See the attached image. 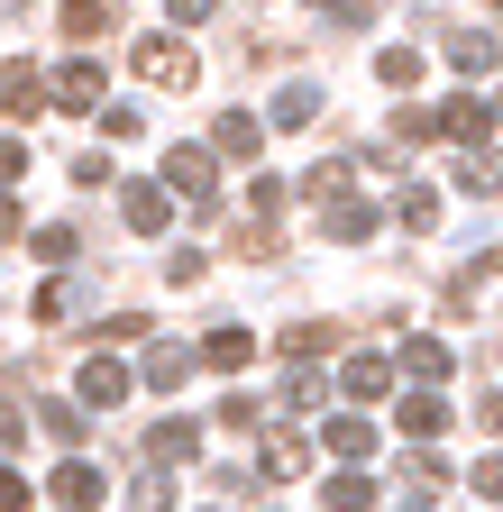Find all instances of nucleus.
Listing matches in <instances>:
<instances>
[{
	"mask_svg": "<svg viewBox=\"0 0 503 512\" xmlns=\"http://www.w3.org/2000/svg\"><path fill=\"white\" fill-rule=\"evenodd\" d=\"M220 165H211V147H165V192H174V202H193V211H211L220 202Z\"/></svg>",
	"mask_w": 503,
	"mask_h": 512,
	"instance_id": "1",
	"label": "nucleus"
},
{
	"mask_svg": "<svg viewBox=\"0 0 503 512\" xmlns=\"http://www.w3.org/2000/svg\"><path fill=\"white\" fill-rule=\"evenodd\" d=\"M46 101L74 110V119H92V110H101V64H92V55H65V64H55V83H46Z\"/></svg>",
	"mask_w": 503,
	"mask_h": 512,
	"instance_id": "2",
	"label": "nucleus"
},
{
	"mask_svg": "<svg viewBox=\"0 0 503 512\" xmlns=\"http://www.w3.org/2000/svg\"><path fill=\"white\" fill-rule=\"evenodd\" d=\"M375 229H385V202H366V192H339V202H321V238L357 247V238H375Z\"/></svg>",
	"mask_w": 503,
	"mask_h": 512,
	"instance_id": "3",
	"label": "nucleus"
},
{
	"mask_svg": "<svg viewBox=\"0 0 503 512\" xmlns=\"http://www.w3.org/2000/svg\"><path fill=\"white\" fill-rule=\"evenodd\" d=\"M129 366L119 357H83V375H74V394H83V412H110V403H129Z\"/></svg>",
	"mask_w": 503,
	"mask_h": 512,
	"instance_id": "4",
	"label": "nucleus"
},
{
	"mask_svg": "<svg viewBox=\"0 0 503 512\" xmlns=\"http://www.w3.org/2000/svg\"><path fill=\"white\" fill-rule=\"evenodd\" d=\"M37 110H46V74L28 55H10L0 64V119H37Z\"/></svg>",
	"mask_w": 503,
	"mask_h": 512,
	"instance_id": "5",
	"label": "nucleus"
},
{
	"mask_svg": "<svg viewBox=\"0 0 503 512\" xmlns=\"http://www.w3.org/2000/svg\"><path fill=\"white\" fill-rule=\"evenodd\" d=\"M110 192H119V220H129L138 238H165V220H174L165 183H110Z\"/></svg>",
	"mask_w": 503,
	"mask_h": 512,
	"instance_id": "6",
	"label": "nucleus"
},
{
	"mask_svg": "<svg viewBox=\"0 0 503 512\" xmlns=\"http://www.w3.org/2000/svg\"><path fill=\"white\" fill-rule=\"evenodd\" d=\"M375 439H385V430H375L366 412H330V421H321V448H330V458H339V467H357V458H375Z\"/></svg>",
	"mask_w": 503,
	"mask_h": 512,
	"instance_id": "7",
	"label": "nucleus"
},
{
	"mask_svg": "<svg viewBox=\"0 0 503 512\" xmlns=\"http://www.w3.org/2000/svg\"><path fill=\"white\" fill-rule=\"evenodd\" d=\"M46 494L65 503V512H92V503H101V467H92V458H65V467L46 476Z\"/></svg>",
	"mask_w": 503,
	"mask_h": 512,
	"instance_id": "8",
	"label": "nucleus"
},
{
	"mask_svg": "<svg viewBox=\"0 0 503 512\" xmlns=\"http://www.w3.org/2000/svg\"><path fill=\"white\" fill-rule=\"evenodd\" d=\"M138 74H147V83H174V92H183V83H193V55H183L174 37H138Z\"/></svg>",
	"mask_w": 503,
	"mask_h": 512,
	"instance_id": "9",
	"label": "nucleus"
},
{
	"mask_svg": "<svg viewBox=\"0 0 503 512\" xmlns=\"http://www.w3.org/2000/svg\"><path fill=\"white\" fill-rule=\"evenodd\" d=\"M439 128H449V138H458V147H485V138H494V101H476V92H458L449 110H439Z\"/></svg>",
	"mask_w": 503,
	"mask_h": 512,
	"instance_id": "10",
	"label": "nucleus"
},
{
	"mask_svg": "<svg viewBox=\"0 0 503 512\" xmlns=\"http://www.w3.org/2000/svg\"><path fill=\"white\" fill-rule=\"evenodd\" d=\"M449 64L476 83V74H494V64H503V37H485V28H449Z\"/></svg>",
	"mask_w": 503,
	"mask_h": 512,
	"instance_id": "11",
	"label": "nucleus"
},
{
	"mask_svg": "<svg viewBox=\"0 0 503 512\" xmlns=\"http://www.w3.org/2000/svg\"><path fill=\"white\" fill-rule=\"evenodd\" d=\"M211 147H220V156H238V165H257V147H266V119H257V110H229V119L211 128Z\"/></svg>",
	"mask_w": 503,
	"mask_h": 512,
	"instance_id": "12",
	"label": "nucleus"
},
{
	"mask_svg": "<svg viewBox=\"0 0 503 512\" xmlns=\"http://www.w3.org/2000/svg\"><path fill=\"white\" fill-rule=\"evenodd\" d=\"M147 458H156V467H193V458H202V430H193V421H156V430H147Z\"/></svg>",
	"mask_w": 503,
	"mask_h": 512,
	"instance_id": "13",
	"label": "nucleus"
},
{
	"mask_svg": "<svg viewBox=\"0 0 503 512\" xmlns=\"http://www.w3.org/2000/svg\"><path fill=\"white\" fill-rule=\"evenodd\" d=\"M37 421H46V439L65 448V458H83V439H92V412L83 403H37Z\"/></svg>",
	"mask_w": 503,
	"mask_h": 512,
	"instance_id": "14",
	"label": "nucleus"
},
{
	"mask_svg": "<svg viewBox=\"0 0 503 512\" xmlns=\"http://www.w3.org/2000/svg\"><path fill=\"white\" fill-rule=\"evenodd\" d=\"M193 366H202V348H174V339H165V348H147L138 375L156 384V394H183V375H193Z\"/></svg>",
	"mask_w": 503,
	"mask_h": 512,
	"instance_id": "15",
	"label": "nucleus"
},
{
	"mask_svg": "<svg viewBox=\"0 0 503 512\" xmlns=\"http://www.w3.org/2000/svg\"><path fill=\"white\" fill-rule=\"evenodd\" d=\"M394 421H403V439H439V430H449V403L421 384V394H403V403H394Z\"/></svg>",
	"mask_w": 503,
	"mask_h": 512,
	"instance_id": "16",
	"label": "nucleus"
},
{
	"mask_svg": "<svg viewBox=\"0 0 503 512\" xmlns=\"http://www.w3.org/2000/svg\"><path fill=\"white\" fill-rule=\"evenodd\" d=\"M339 384H348L357 403H375V394H394V357H375V348H366V357H348V366H339Z\"/></svg>",
	"mask_w": 503,
	"mask_h": 512,
	"instance_id": "17",
	"label": "nucleus"
},
{
	"mask_svg": "<svg viewBox=\"0 0 503 512\" xmlns=\"http://www.w3.org/2000/svg\"><path fill=\"white\" fill-rule=\"evenodd\" d=\"M311 119H321V83H284L266 110V128H311Z\"/></svg>",
	"mask_w": 503,
	"mask_h": 512,
	"instance_id": "18",
	"label": "nucleus"
},
{
	"mask_svg": "<svg viewBox=\"0 0 503 512\" xmlns=\"http://www.w3.org/2000/svg\"><path fill=\"white\" fill-rule=\"evenodd\" d=\"M403 366H412L421 384H449V375H458V348H449V339H412V348H403Z\"/></svg>",
	"mask_w": 503,
	"mask_h": 512,
	"instance_id": "19",
	"label": "nucleus"
},
{
	"mask_svg": "<svg viewBox=\"0 0 503 512\" xmlns=\"http://www.w3.org/2000/svg\"><path fill=\"white\" fill-rule=\"evenodd\" d=\"M247 357H257V339H247V330H229V320H220V330L202 339V366H220V375H238Z\"/></svg>",
	"mask_w": 503,
	"mask_h": 512,
	"instance_id": "20",
	"label": "nucleus"
},
{
	"mask_svg": "<svg viewBox=\"0 0 503 512\" xmlns=\"http://www.w3.org/2000/svg\"><path fill=\"white\" fill-rule=\"evenodd\" d=\"M321 503H330V512H375V476H357V467H339V476L321 485Z\"/></svg>",
	"mask_w": 503,
	"mask_h": 512,
	"instance_id": "21",
	"label": "nucleus"
},
{
	"mask_svg": "<svg viewBox=\"0 0 503 512\" xmlns=\"http://www.w3.org/2000/svg\"><path fill=\"white\" fill-rule=\"evenodd\" d=\"M394 211H403V229L430 238V229H439V183H403V202H394Z\"/></svg>",
	"mask_w": 503,
	"mask_h": 512,
	"instance_id": "22",
	"label": "nucleus"
},
{
	"mask_svg": "<svg viewBox=\"0 0 503 512\" xmlns=\"http://www.w3.org/2000/svg\"><path fill=\"white\" fill-rule=\"evenodd\" d=\"M375 83H385V92H412L421 83V55L412 46H385V55H375Z\"/></svg>",
	"mask_w": 503,
	"mask_h": 512,
	"instance_id": "23",
	"label": "nucleus"
},
{
	"mask_svg": "<svg viewBox=\"0 0 503 512\" xmlns=\"http://www.w3.org/2000/svg\"><path fill=\"white\" fill-rule=\"evenodd\" d=\"M302 192H311V202H339V192H348V156H330V165H311V174H302Z\"/></svg>",
	"mask_w": 503,
	"mask_h": 512,
	"instance_id": "24",
	"label": "nucleus"
},
{
	"mask_svg": "<svg viewBox=\"0 0 503 512\" xmlns=\"http://www.w3.org/2000/svg\"><path fill=\"white\" fill-rule=\"evenodd\" d=\"M74 302H83V284H74V275H55V284L37 293V320H74Z\"/></svg>",
	"mask_w": 503,
	"mask_h": 512,
	"instance_id": "25",
	"label": "nucleus"
},
{
	"mask_svg": "<svg viewBox=\"0 0 503 512\" xmlns=\"http://www.w3.org/2000/svg\"><path fill=\"white\" fill-rule=\"evenodd\" d=\"M110 28V0H65V37H101Z\"/></svg>",
	"mask_w": 503,
	"mask_h": 512,
	"instance_id": "26",
	"label": "nucleus"
},
{
	"mask_svg": "<svg viewBox=\"0 0 503 512\" xmlns=\"http://www.w3.org/2000/svg\"><path fill=\"white\" fill-rule=\"evenodd\" d=\"M266 476H275V485H284V476H302V439H284V430L266 439Z\"/></svg>",
	"mask_w": 503,
	"mask_h": 512,
	"instance_id": "27",
	"label": "nucleus"
},
{
	"mask_svg": "<svg viewBox=\"0 0 503 512\" xmlns=\"http://www.w3.org/2000/svg\"><path fill=\"white\" fill-rule=\"evenodd\" d=\"M129 512H174V485H165V476H138V485H129Z\"/></svg>",
	"mask_w": 503,
	"mask_h": 512,
	"instance_id": "28",
	"label": "nucleus"
},
{
	"mask_svg": "<svg viewBox=\"0 0 503 512\" xmlns=\"http://www.w3.org/2000/svg\"><path fill=\"white\" fill-rule=\"evenodd\" d=\"M28 247H37V256H46V266H65V256H74V247H83V238H74V229H65V220H55V229H37V238H28Z\"/></svg>",
	"mask_w": 503,
	"mask_h": 512,
	"instance_id": "29",
	"label": "nucleus"
},
{
	"mask_svg": "<svg viewBox=\"0 0 503 512\" xmlns=\"http://www.w3.org/2000/svg\"><path fill=\"white\" fill-rule=\"evenodd\" d=\"M202 266H211L202 247H174V256H165V275H174V284H202Z\"/></svg>",
	"mask_w": 503,
	"mask_h": 512,
	"instance_id": "30",
	"label": "nucleus"
},
{
	"mask_svg": "<svg viewBox=\"0 0 503 512\" xmlns=\"http://www.w3.org/2000/svg\"><path fill=\"white\" fill-rule=\"evenodd\" d=\"M129 339H147V320H138V311H119V320H101V348H129Z\"/></svg>",
	"mask_w": 503,
	"mask_h": 512,
	"instance_id": "31",
	"label": "nucleus"
},
{
	"mask_svg": "<svg viewBox=\"0 0 503 512\" xmlns=\"http://www.w3.org/2000/svg\"><path fill=\"white\" fill-rule=\"evenodd\" d=\"M311 10H321L330 28H366V0H311Z\"/></svg>",
	"mask_w": 503,
	"mask_h": 512,
	"instance_id": "32",
	"label": "nucleus"
},
{
	"mask_svg": "<svg viewBox=\"0 0 503 512\" xmlns=\"http://www.w3.org/2000/svg\"><path fill=\"white\" fill-rule=\"evenodd\" d=\"M0 512H28V476H19L10 458H0Z\"/></svg>",
	"mask_w": 503,
	"mask_h": 512,
	"instance_id": "33",
	"label": "nucleus"
},
{
	"mask_svg": "<svg viewBox=\"0 0 503 512\" xmlns=\"http://www.w3.org/2000/svg\"><path fill=\"white\" fill-rule=\"evenodd\" d=\"M19 174H28V138L10 128V138H0V183H19Z\"/></svg>",
	"mask_w": 503,
	"mask_h": 512,
	"instance_id": "34",
	"label": "nucleus"
},
{
	"mask_svg": "<svg viewBox=\"0 0 503 512\" xmlns=\"http://www.w3.org/2000/svg\"><path fill=\"white\" fill-rule=\"evenodd\" d=\"M257 421H266V412L247 403V394H229V403H220V430H257Z\"/></svg>",
	"mask_w": 503,
	"mask_h": 512,
	"instance_id": "35",
	"label": "nucleus"
},
{
	"mask_svg": "<svg viewBox=\"0 0 503 512\" xmlns=\"http://www.w3.org/2000/svg\"><path fill=\"white\" fill-rule=\"evenodd\" d=\"M467 485H476V494H485V503H503V448H494V458H485V467H476V476H467Z\"/></svg>",
	"mask_w": 503,
	"mask_h": 512,
	"instance_id": "36",
	"label": "nucleus"
},
{
	"mask_svg": "<svg viewBox=\"0 0 503 512\" xmlns=\"http://www.w3.org/2000/svg\"><path fill=\"white\" fill-rule=\"evenodd\" d=\"M74 183H83V192H92V183H119V174H110V156H101V147H92V156H74Z\"/></svg>",
	"mask_w": 503,
	"mask_h": 512,
	"instance_id": "37",
	"label": "nucleus"
},
{
	"mask_svg": "<svg viewBox=\"0 0 503 512\" xmlns=\"http://www.w3.org/2000/svg\"><path fill=\"white\" fill-rule=\"evenodd\" d=\"M19 439H28V412H19V403H0V458H10Z\"/></svg>",
	"mask_w": 503,
	"mask_h": 512,
	"instance_id": "38",
	"label": "nucleus"
},
{
	"mask_svg": "<svg viewBox=\"0 0 503 512\" xmlns=\"http://www.w3.org/2000/svg\"><path fill=\"white\" fill-rule=\"evenodd\" d=\"M476 430H485V439H503V394H476Z\"/></svg>",
	"mask_w": 503,
	"mask_h": 512,
	"instance_id": "39",
	"label": "nucleus"
},
{
	"mask_svg": "<svg viewBox=\"0 0 503 512\" xmlns=\"http://www.w3.org/2000/svg\"><path fill=\"white\" fill-rule=\"evenodd\" d=\"M211 10H220V0H174V28H202Z\"/></svg>",
	"mask_w": 503,
	"mask_h": 512,
	"instance_id": "40",
	"label": "nucleus"
},
{
	"mask_svg": "<svg viewBox=\"0 0 503 512\" xmlns=\"http://www.w3.org/2000/svg\"><path fill=\"white\" fill-rule=\"evenodd\" d=\"M0 238H28V211L10 202V192H0Z\"/></svg>",
	"mask_w": 503,
	"mask_h": 512,
	"instance_id": "41",
	"label": "nucleus"
},
{
	"mask_svg": "<svg viewBox=\"0 0 503 512\" xmlns=\"http://www.w3.org/2000/svg\"><path fill=\"white\" fill-rule=\"evenodd\" d=\"M403 512H430V503H403Z\"/></svg>",
	"mask_w": 503,
	"mask_h": 512,
	"instance_id": "42",
	"label": "nucleus"
},
{
	"mask_svg": "<svg viewBox=\"0 0 503 512\" xmlns=\"http://www.w3.org/2000/svg\"><path fill=\"white\" fill-rule=\"evenodd\" d=\"M494 10H503V0H494Z\"/></svg>",
	"mask_w": 503,
	"mask_h": 512,
	"instance_id": "43",
	"label": "nucleus"
}]
</instances>
